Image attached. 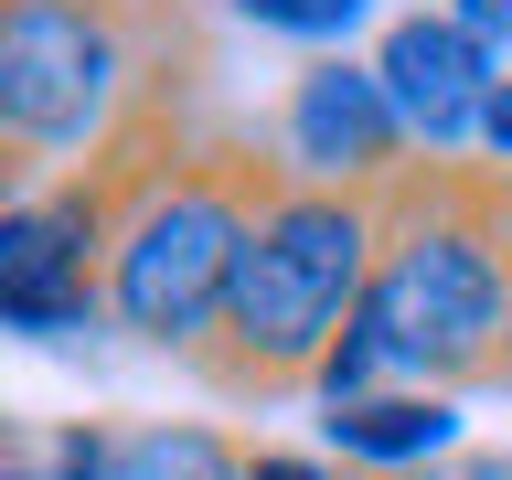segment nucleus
Returning <instances> with one entry per match:
<instances>
[{
	"label": "nucleus",
	"mask_w": 512,
	"mask_h": 480,
	"mask_svg": "<svg viewBox=\"0 0 512 480\" xmlns=\"http://www.w3.org/2000/svg\"><path fill=\"white\" fill-rule=\"evenodd\" d=\"M384 384L470 395L502 384L512 331V171L502 160H416L384 192V256L363 288V320Z\"/></svg>",
	"instance_id": "f257e3e1"
},
{
	"label": "nucleus",
	"mask_w": 512,
	"mask_h": 480,
	"mask_svg": "<svg viewBox=\"0 0 512 480\" xmlns=\"http://www.w3.org/2000/svg\"><path fill=\"white\" fill-rule=\"evenodd\" d=\"M384 256V192H310L288 182L267 214H256L246 256H235V288H224L214 342L192 352V374L214 395H310L331 342L363 320V288H374Z\"/></svg>",
	"instance_id": "f03ea898"
},
{
	"label": "nucleus",
	"mask_w": 512,
	"mask_h": 480,
	"mask_svg": "<svg viewBox=\"0 0 512 480\" xmlns=\"http://www.w3.org/2000/svg\"><path fill=\"white\" fill-rule=\"evenodd\" d=\"M192 43L182 0H0V150L11 182L43 192L96 160L150 75Z\"/></svg>",
	"instance_id": "7ed1b4c3"
},
{
	"label": "nucleus",
	"mask_w": 512,
	"mask_h": 480,
	"mask_svg": "<svg viewBox=\"0 0 512 480\" xmlns=\"http://www.w3.org/2000/svg\"><path fill=\"white\" fill-rule=\"evenodd\" d=\"M107 246H118V182L75 160L43 192H11L0 214V320L22 342H64L107 320Z\"/></svg>",
	"instance_id": "20e7f679"
},
{
	"label": "nucleus",
	"mask_w": 512,
	"mask_h": 480,
	"mask_svg": "<svg viewBox=\"0 0 512 480\" xmlns=\"http://www.w3.org/2000/svg\"><path fill=\"white\" fill-rule=\"evenodd\" d=\"M267 150H278L288 182L310 192H395L416 171V139L384 96L374 54H310L299 75L278 86V118H267Z\"/></svg>",
	"instance_id": "39448f33"
},
{
	"label": "nucleus",
	"mask_w": 512,
	"mask_h": 480,
	"mask_svg": "<svg viewBox=\"0 0 512 480\" xmlns=\"http://www.w3.org/2000/svg\"><path fill=\"white\" fill-rule=\"evenodd\" d=\"M374 75H384V96H395V118H406L416 160H470L480 150L491 96H502V64L480 54L448 11H395L384 43H374Z\"/></svg>",
	"instance_id": "423d86ee"
},
{
	"label": "nucleus",
	"mask_w": 512,
	"mask_h": 480,
	"mask_svg": "<svg viewBox=\"0 0 512 480\" xmlns=\"http://www.w3.org/2000/svg\"><path fill=\"white\" fill-rule=\"evenodd\" d=\"M64 480H256V448L192 416H139V427H54Z\"/></svg>",
	"instance_id": "0eeeda50"
},
{
	"label": "nucleus",
	"mask_w": 512,
	"mask_h": 480,
	"mask_svg": "<svg viewBox=\"0 0 512 480\" xmlns=\"http://www.w3.org/2000/svg\"><path fill=\"white\" fill-rule=\"evenodd\" d=\"M320 448L363 480H406L427 459L459 448V395H427V384H384L363 406H320Z\"/></svg>",
	"instance_id": "6e6552de"
},
{
	"label": "nucleus",
	"mask_w": 512,
	"mask_h": 480,
	"mask_svg": "<svg viewBox=\"0 0 512 480\" xmlns=\"http://www.w3.org/2000/svg\"><path fill=\"white\" fill-rule=\"evenodd\" d=\"M246 32H278V43H310V54H342V32L374 11V0H224Z\"/></svg>",
	"instance_id": "1a4fd4ad"
},
{
	"label": "nucleus",
	"mask_w": 512,
	"mask_h": 480,
	"mask_svg": "<svg viewBox=\"0 0 512 480\" xmlns=\"http://www.w3.org/2000/svg\"><path fill=\"white\" fill-rule=\"evenodd\" d=\"M448 22H459V32L480 43V54H491V64L512 75V0H448Z\"/></svg>",
	"instance_id": "9d476101"
},
{
	"label": "nucleus",
	"mask_w": 512,
	"mask_h": 480,
	"mask_svg": "<svg viewBox=\"0 0 512 480\" xmlns=\"http://www.w3.org/2000/svg\"><path fill=\"white\" fill-rule=\"evenodd\" d=\"M0 480H64L54 438H11V459H0Z\"/></svg>",
	"instance_id": "9b49d317"
},
{
	"label": "nucleus",
	"mask_w": 512,
	"mask_h": 480,
	"mask_svg": "<svg viewBox=\"0 0 512 480\" xmlns=\"http://www.w3.org/2000/svg\"><path fill=\"white\" fill-rule=\"evenodd\" d=\"M480 160H502V171H512V75H502V96H491V128H480Z\"/></svg>",
	"instance_id": "f8f14e48"
},
{
	"label": "nucleus",
	"mask_w": 512,
	"mask_h": 480,
	"mask_svg": "<svg viewBox=\"0 0 512 480\" xmlns=\"http://www.w3.org/2000/svg\"><path fill=\"white\" fill-rule=\"evenodd\" d=\"M256 480H331L320 459H299V448H256Z\"/></svg>",
	"instance_id": "ddd939ff"
},
{
	"label": "nucleus",
	"mask_w": 512,
	"mask_h": 480,
	"mask_svg": "<svg viewBox=\"0 0 512 480\" xmlns=\"http://www.w3.org/2000/svg\"><path fill=\"white\" fill-rule=\"evenodd\" d=\"M502 395H512V331H502Z\"/></svg>",
	"instance_id": "4468645a"
},
{
	"label": "nucleus",
	"mask_w": 512,
	"mask_h": 480,
	"mask_svg": "<svg viewBox=\"0 0 512 480\" xmlns=\"http://www.w3.org/2000/svg\"><path fill=\"white\" fill-rule=\"evenodd\" d=\"M406 480H427V470H406Z\"/></svg>",
	"instance_id": "2eb2a0df"
}]
</instances>
